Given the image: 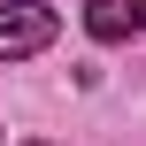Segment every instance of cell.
I'll return each mask as SVG.
<instances>
[{"mask_svg":"<svg viewBox=\"0 0 146 146\" xmlns=\"http://www.w3.org/2000/svg\"><path fill=\"white\" fill-rule=\"evenodd\" d=\"M54 8H38V0H8L0 8V69L8 62H31V54H46L54 46Z\"/></svg>","mask_w":146,"mask_h":146,"instance_id":"cell-1","label":"cell"},{"mask_svg":"<svg viewBox=\"0 0 146 146\" xmlns=\"http://www.w3.org/2000/svg\"><path fill=\"white\" fill-rule=\"evenodd\" d=\"M85 31H92L100 46L131 38V31H146V0H92V8H85Z\"/></svg>","mask_w":146,"mask_h":146,"instance_id":"cell-2","label":"cell"},{"mask_svg":"<svg viewBox=\"0 0 146 146\" xmlns=\"http://www.w3.org/2000/svg\"><path fill=\"white\" fill-rule=\"evenodd\" d=\"M23 146H46V139H23Z\"/></svg>","mask_w":146,"mask_h":146,"instance_id":"cell-3","label":"cell"}]
</instances>
